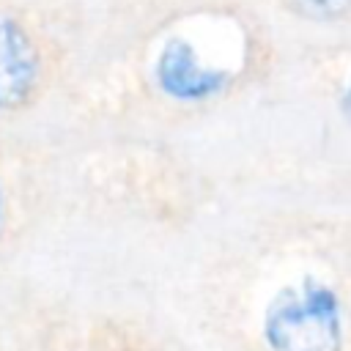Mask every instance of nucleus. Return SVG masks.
I'll return each mask as SVG.
<instances>
[{
	"label": "nucleus",
	"mask_w": 351,
	"mask_h": 351,
	"mask_svg": "<svg viewBox=\"0 0 351 351\" xmlns=\"http://www.w3.org/2000/svg\"><path fill=\"white\" fill-rule=\"evenodd\" d=\"M0 214H3V192H0Z\"/></svg>",
	"instance_id": "6"
},
{
	"label": "nucleus",
	"mask_w": 351,
	"mask_h": 351,
	"mask_svg": "<svg viewBox=\"0 0 351 351\" xmlns=\"http://www.w3.org/2000/svg\"><path fill=\"white\" fill-rule=\"evenodd\" d=\"M343 112H346V118H348V123H351V80H348V85H346V90H343Z\"/></svg>",
	"instance_id": "5"
},
{
	"label": "nucleus",
	"mask_w": 351,
	"mask_h": 351,
	"mask_svg": "<svg viewBox=\"0 0 351 351\" xmlns=\"http://www.w3.org/2000/svg\"><path fill=\"white\" fill-rule=\"evenodd\" d=\"M266 337L274 351H337L340 315L335 296L318 285H310L302 296H288L271 307Z\"/></svg>",
	"instance_id": "1"
},
{
	"label": "nucleus",
	"mask_w": 351,
	"mask_h": 351,
	"mask_svg": "<svg viewBox=\"0 0 351 351\" xmlns=\"http://www.w3.org/2000/svg\"><path fill=\"white\" fill-rule=\"evenodd\" d=\"M41 80V55L30 30L0 11V112L25 107Z\"/></svg>",
	"instance_id": "3"
},
{
	"label": "nucleus",
	"mask_w": 351,
	"mask_h": 351,
	"mask_svg": "<svg viewBox=\"0 0 351 351\" xmlns=\"http://www.w3.org/2000/svg\"><path fill=\"white\" fill-rule=\"evenodd\" d=\"M285 5L310 22H340L351 16V0H285Z\"/></svg>",
	"instance_id": "4"
},
{
	"label": "nucleus",
	"mask_w": 351,
	"mask_h": 351,
	"mask_svg": "<svg viewBox=\"0 0 351 351\" xmlns=\"http://www.w3.org/2000/svg\"><path fill=\"white\" fill-rule=\"evenodd\" d=\"M154 80L159 90L167 93L170 99L203 101V99L217 96L228 85L230 74L217 66H208L189 38L173 36L165 41V47L156 55Z\"/></svg>",
	"instance_id": "2"
}]
</instances>
